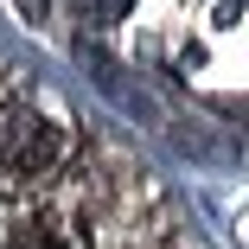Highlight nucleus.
<instances>
[{"instance_id": "obj_1", "label": "nucleus", "mask_w": 249, "mask_h": 249, "mask_svg": "<svg viewBox=\"0 0 249 249\" xmlns=\"http://www.w3.org/2000/svg\"><path fill=\"white\" fill-rule=\"evenodd\" d=\"M71 166V134L38 103L0 96V185H45Z\"/></svg>"}, {"instance_id": "obj_2", "label": "nucleus", "mask_w": 249, "mask_h": 249, "mask_svg": "<svg viewBox=\"0 0 249 249\" xmlns=\"http://www.w3.org/2000/svg\"><path fill=\"white\" fill-rule=\"evenodd\" d=\"M71 7H77L83 19H115V13L128 7V0H71Z\"/></svg>"}]
</instances>
